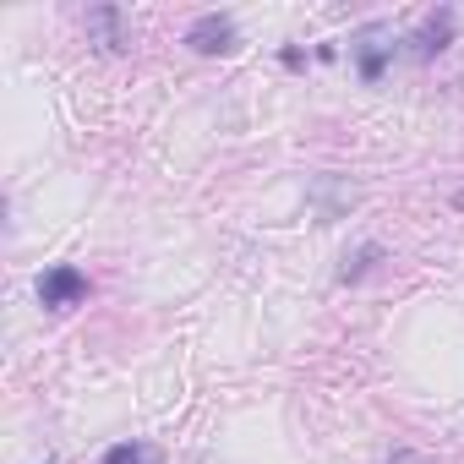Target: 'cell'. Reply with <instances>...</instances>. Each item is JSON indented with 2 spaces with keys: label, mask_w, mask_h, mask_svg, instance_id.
Returning a JSON list of instances; mask_svg holds the SVG:
<instances>
[{
  "label": "cell",
  "mask_w": 464,
  "mask_h": 464,
  "mask_svg": "<svg viewBox=\"0 0 464 464\" xmlns=\"http://www.w3.org/2000/svg\"><path fill=\"white\" fill-rule=\"evenodd\" d=\"M186 44H191L197 55H229V50H236V17L202 12V17L186 28Z\"/></svg>",
  "instance_id": "obj_1"
},
{
  "label": "cell",
  "mask_w": 464,
  "mask_h": 464,
  "mask_svg": "<svg viewBox=\"0 0 464 464\" xmlns=\"http://www.w3.org/2000/svg\"><path fill=\"white\" fill-rule=\"evenodd\" d=\"M88 295V279L72 268V263H61V268H50L44 279H39V301L50 306V312H66V306H77Z\"/></svg>",
  "instance_id": "obj_2"
},
{
  "label": "cell",
  "mask_w": 464,
  "mask_h": 464,
  "mask_svg": "<svg viewBox=\"0 0 464 464\" xmlns=\"http://www.w3.org/2000/svg\"><path fill=\"white\" fill-rule=\"evenodd\" d=\"M448 39H453V12L442 6V12H431V17H426V23H420L415 34H410V50H415L420 61H431V55H437V50H442Z\"/></svg>",
  "instance_id": "obj_3"
},
{
  "label": "cell",
  "mask_w": 464,
  "mask_h": 464,
  "mask_svg": "<svg viewBox=\"0 0 464 464\" xmlns=\"http://www.w3.org/2000/svg\"><path fill=\"white\" fill-rule=\"evenodd\" d=\"M88 34L104 44V50H126V17L115 6H93L88 12Z\"/></svg>",
  "instance_id": "obj_4"
},
{
  "label": "cell",
  "mask_w": 464,
  "mask_h": 464,
  "mask_svg": "<svg viewBox=\"0 0 464 464\" xmlns=\"http://www.w3.org/2000/svg\"><path fill=\"white\" fill-rule=\"evenodd\" d=\"M382 39H388V28H382V23L361 34V77H366V82H377V77H382V66H388V55H393V44H382Z\"/></svg>",
  "instance_id": "obj_5"
},
{
  "label": "cell",
  "mask_w": 464,
  "mask_h": 464,
  "mask_svg": "<svg viewBox=\"0 0 464 464\" xmlns=\"http://www.w3.org/2000/svg\"><path fill=\"white\" fill-rule=\"evenodd\" d=\"M377 257H382V246H377V241H372V246H361L355 257H344V268H339V279H344V285H350V279H361V274H366V268H372Z\"/></svg>",
  "instance_id": "obj_6"
},
{
  "label": "cell",
  "mask_w": 464,
  "mask_h": 464,
  "mask_svg": "<svg viewBox=\"0 0 464 464\" xmlns=\"http://www.w3.org/2000/svg\"><path fill=\"white\" fill-rule=\"evenodd\" d=\"M142 459H148L142 442H115V448L104 453V464H142Z\"/></svg>",
  "instance_id": "obj_7"
},
{
  "label": "cell",
  "mask_w": 464,
  "mask_h": 464,
  "mask_svg": "<svg viewBox=\"0 0 464 464\" xmlns=\"http://www.w3.org/2000/svg\"><path fill=\"white\" fill-rule=\"evenodd\" d=\"M44 464H55V459H44Z\"/></svg>",
  "instance_id": "obj_8"
}]
</instances>
